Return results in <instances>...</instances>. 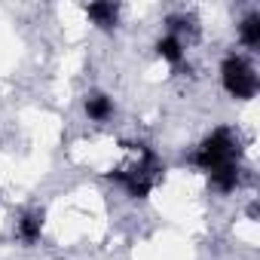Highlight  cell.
I'll return each mask as SVG.
<instances>
[{"label":"cell","mask_w":260,"mask_h":260,"mask_svg":"<svg viewBox=\"0 0 260 260\" xmlns=\"http://www.w3.org/2000/svg\"><path fill=\"white\" fill-rule=\"evenodd\" d=\"M239 40H242V46H248V49H257V46H260V16H257V13H248V16L242 19V25H239Z\"/></svg>","instance_id":"obj_7"},{"label":"cell","mask_w":260,"mask_h":260,"mask_svg":"<svg viewBox=\"0 0 260 260\" xmlns=\"http://www.w3.org/2000/svg\"><path fill=\"white\" fill-rule=\"evenodd\" d=\"M156 52H159V58H166L169 64H181V58H184V40L166 34V37L156 40Z\"/></svg>","instance_id":"obj_8"},{"label":"cell","mask_w":260,"mask_h":260,"mask_svg":"<svg viewBox=\"0 0 260 260\" xmlns=\"http://www.w3.org/2000/svg\"><path fill=\"white\" fill-rule=\"evenodd\" d=\"M208 178H211V187H214L217 193H233V190L239 187V162L220 166V169L208 172Z\"/></svg>","instance_id":"obj_4"},{"label":"cell","mask_w":260,"mask_h":260,"mask_svg":"<svg viewBox=\"0 0 260 260\" xmlns=\"http://www.w3.org/2000/svg\"><path fill=\"white\" fill-rule=\"evenodd\" d=\"M86 16L101 28V31H113L119 22V7L110 0H98V4H86Z\"/></svg>","instance_id":"obj_3"},{"label":"cell","mask_w":260,"mask_h":260,"mask_svg":"<svg viewBox=\"0 0 260 260\" xmlns=\"http://www.w3.org/2000/svg\"><path fill=\"white\" fill-rule=\"evenodd\" d=\"M184 31H190V34H193V31H196V22H193V19H187V16H172V19H169V34L181 40V34H184Z\"/></svg>","instance_id":"obj_9"},{"label":"cell","mask_w":260,"mask_h":260,"mask_svg":"<svg viewBox=\"0 0 260 260\" xmlns=\"http://www.w3.org/2000/svg\"><path fill=\"white\" fill-rule=\"evenodd\" d=\"M43 233V211H28L22 220H19V239L25 245H34Z\"/></svg>","instance_id":"obj_6"},{"label":"cell","mask_w":260,"mask_h":260,"mask_svg":"<svg viewBox=\"0 0 260 260\" xmlns=\"http://www.w3.org/2000/svg\"><path fill=\"white\" fill-rule=\"evenodd\" d=\"M86 116H89V119H95V122L110 119V116H113V101H110L107 95H101V92L86 95Z\"/></svg>","instance_id":"obj_5"},{"label":"cell","mask_w":260,"mask_h":260,"mask_svg":"<svg viewBox=\"0 0 260 260\" xmlns=\"http://www.w3.org/2000/svg\"><path fill=\"white\" fill-rule=\"evenodd\" d=\"M239 153H242V150H239V141H236V135H233V128L220 125V128H214V132L199 144V150L193 153V162H196L202 172H214V169H220V166L236 162Z\"/></svg>","instance_id":"obj_1"},{"label":"cell","mask_w":260,"mask_h":260,"mask_svg":"<svg viewBox=\"0 0 260 260\" xmlns=\"http://www.w3.org/2000/svg\"><path fill=\"white\" fill-rule=\"evenodd\" d=\"M220 80H223V89H226L233 98H239V101H248V98L257 95V74H254V68H251L242 55H236V52L223 58V64H220Z\"/></svg>","instance_id":"obj_2"}]
</instances>
